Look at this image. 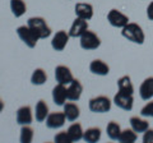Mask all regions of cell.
I'll use <instances>...</instances> for the list:
<instances>
[{"instance_id":"1","label":"cell","mask_w":153,"mask_h":143,"mask_svg":"<svg viewBox=\"0 0 153 143\" xmlns=\"http://www.w3.org/2000/svg\"><path fill=\"white\" fill-rule=\"evenodd\" d=\"M121 35L123 37H125L128 41L133 42L137 45H143L146 41V35L143 28L137 25V23H130L129 22L125 27L121 28Z\"/></svg>"},{"instance_id":"2","label":"cell","mask_w":153,"mask_h":143,"mask_svg":"<svg viewBox=\"0 0 153 143\" xmlns=\"http://www.w3.org/2000/svg\"><path fill=\"white\" fill-rule=\"evenodd\" d=\"M27 26L36 33L40 40L47 39V37L51 36V28L47 25L45 18L42 17H31L27 21Z\"/></svg>"},{"instance_id":"3","label":"cell","mask_w":153,"mask_h":143,"mask_svg":"<svg viewBox=\"0 0 153 143\" xmlns=\"http://www.w3.org/2000/svg\"><path fill=\"white\" fill-rule=\"evenodd\" d=\"M112 106V101L110 100L107 96H97L89 100L88 102V107L92 112L96 114H105L111 110Z\"/></svg>"},{"instance_id":"4","label":"cell","mask_w":153,"mask_h":143,"mask_svg":"<svg viewBox=\"0 0 153 143\" xmlns=\"http://www.w3.org/2000/svg\"><path fill=\"white\" fill-rule=\"evenodd\" d=\"M79 39H80V41H79L80 47H82L83 50H87V51L96 50L101 46V39H100L97 36V33H94L93 31L87 30Z\"/></svg>"},{"instance_id":"5","label":"cell","mask_w":153,"mask_h":143,"mask_svg":"<svg viewBox=\"0 0 153 143\" xmlns=\"http://www.w3.org/2000/svg\"><path fill=\"white\" fill-rule=\"evenodd\" d=\"M17 35H18L19 39H21V41L25 42L30 49L36 47L38 40H40L38 39V36L28 26H19L17 28Z\"/></svg>"},{"instance_id":"6","label":"cell","mask_w":153,"mask_h":143,"mask_svg":"<svg viewBox=\"0 0 153 143\" xmlns=\"http://www.w3.org/2000/svg\"><path fill=\"white\" fill-rule=\"evenodd\" d=\"M107 21L115 28H123L129 23V17L117 9H111L107 13Z\"/></svg>"},{"instance_id":"7","label":"cell","mask_w":153,"mask_h":143,"mask_svg":"<svg viewBox=\"0 0 153 143\" xmlns=\"http://www.w3.org/2000/svg\"><path fill=\"white\" fill-rule=\"evenodd\" d=\"M112 102L116 105L119 109H121V110L131 111L133 110V106H134V97H133V95L124 93V92L119 91L114 96V101Z\"/></svg>"},{"instance_id":"8","label":"cell","mask_w":153,"mask_h":143,"mask_svg":"<svg viewBox=\"0 0 153 143\" xmlns=\"http://www.w3.org/2000/svg\"><path fill=\"white\" fill-rule=\"evenodd\" d=\"M55 79L57 83L68 86L71 83L74 77H73V73H71L70 68H68L66 65H57L55 68Z\"/></svg>"},{"instance_id":"9","label":"cell","mask_w":153,"mask_h":143,"mask_svg":"<svg viewBox=\"0 0 153 143\" xmlns=\"http://www.w3.org/2000/svg\"><path fill=\"white\" fill-rule=\"evenodd\" d=\"M69 39H70L69 32H66L64 30L57 31L54 35V37H52V40H51L52 49H54L55 51H63L66 47V45H68Z\"/></svg>"},{"instance_id":"10","label":"cell","mask_w":153,"mask_h":143,"mask_svg":"<svg viewBox=\"0 0 153 143\" xmlns=\"http://www.w3.org/2000/svg\"><path fill=\"white\" fill-rule=\"evenodd\" d=\"M46 127L49 129H59L65 124L66 121V118H65V114L64 111H55V112H50L46 118Z\"/></svg>"},{"instance_id":"11","label":"cell","mask_w":153,"mask_h":143,"mask_svg":"<svg viewBox=\"0 0 153 143\" xmlns=\"http://www.w3.org/2000/svg\"><path fill=\"white\" fill-rule=\"evenodd\" d=\"M68 100V89L66 86L57 83L54 88H52V101L57 106H64V104Z\"/></svg>"},{"instance_id":"12","label":"cell","mask_w":153,"mask_h":143,"mask_svg":"<svg viewBox=\"0 0 153 143\" xmlns=\"http://www.w3.org/2000/svg\"><path fill=\"white\" fill-rule=\"evenodd\" d=\"M16 120L19 125H30L33 120V114L31 106H21L17 110L16 114Z\"/></svg>"},{"instance_id":"13","label":"cell","mask_w":153,"mask_h":143,"mask_svg":"<svg viewBox=\"0 0 153 143\" xmlns=\"http://www.w3.org/2000/svg\"><path fill=\"white\" fill-rule=\"evenodd\" d=\"M68 100L69 101H78V100L82 97V93H83V86L82 83L79 82L78 79H73L71 83L68 84Z\"/></svg>"},{"instance_id":"14","label":"cell","mask_w":153,"mask_h":143,"mask_svg":"<svg viewBox=\"0 0 153 143\" xmlns=\"http://www.w3.org/2000/svg\"><path fill=\"white\" fill-rule=\"evenodd\" d=\"M87 30H88V22L85 19L76 17L69 30V36L70 37H80Z\"/></svg>"},{"instance_id":"15","label":"cell","mask_w":153,"mask_h":143,"mask_svg":"<svg viewBox=\"0 0 153 143\" xmlns=\"http://www.w3.org/2000/svg\"><path fill=\"white\" fill-rule=\"evenodd\" d=\"M75 16L82 19L89 21L93 17V7L88 3H76L75 4Z\"/></svg>"},{"instance_id":"16","label":"cell","mask_w":153,"mask_h":143,"mask_svg":"<svg viewBox=\"0 0 153 143\" xmlns=\"http://www.w3.org/2000/svg\"><path fill=\"white\" fill-rule=\"evenodd\" d=\"M140 98L144 101H149L153 98V77H148L142 82L139 87Z\"/></svg>"},{"instance_id":"17","label":"cell","mask_w":153,"mask_h":143,"mask_svg":"<svg viewBox=\"0 0 153 143\" xmlns=\"http://www.w3.org/2000/svg\"><path fill=\"white\" fill-rule=\"evenodd\" d=\"M89 70H91V73L92 74L103 77V75H107L110 73V66L101 59H94L93 61H91Z\"/></svg>"},{"instance_id":"18","label":"cell","mask_w":153,"mask_h":143,"mask_svg":"<svg viewBox=\"0 0 153 143\" xmlns=\"http://www.w3.org/2000/svg\"><path fill=\"white\" fill-rule=\"evenodd\" d=\"M64 114L68 121H75L80 116V109L74 101L64 104Z\"/></svg>"},{"instance_id":"19","label":"cell","mask_w":153,"mask_h":143,"mask_svg":"<svg viewBox=\"0 0 153 143\" xmlns=\"http://www.w3.org/2000/svg\"><path fill=\"white\" fill-rule=\"evenodd\" d=\"M49 105L46 104L45 100H40L37 104H36V107H35V116H36V120L38 123H44L46 120L47 115H49Z\"/></svg>"},{"instance_id":"20","label":"cell","mask_w":153,"mask_h":143,"mask_svg":"<svg viewBox=\"0 0 153 143\" xmlns=\"http://www.w3.org/2000/svg\"><path fill=\"white\" fill-rule=\"evenodd\" d=\"M129 123H130V128H133L137 133H144L148 128H149L148 120H146V119H143V118H139V116H131Z\"/></svg>"},{"instance_id":"21","label":"cell","mask_w":153,"mask_h":143,"mask_svg":"<svg viewBox=\"0 0 153 143\" xmlns=\"http://www.w3.org/2000/svg\"><path fill=\"white\" fill-rule=\"evenodd\" d=\"M117 88L120 92L134 95V86L131 83V78L129 75H123L121 78L117 79Z\"/></svg>"},{"instance_id":"22","label":"cell","mask_w":153,"mask_h":143,"mask_svg":"<svg viewBox=\"0 0 153 143\" xmlns=\"http://www.w3.org/2000/svg\"><path fill=\"white\" fill-rule=\"evenodd\" d=\"M68 134L70 137V139L71 142H78L80 139H83V134H84V132H83V128L82 125H80L79 123H74V124H71V125L68 128Z\"/></svg>"},{"instance_id":"23","label":"cell","mask_w":153,"mask_h":143,"mask_svg":"<svg viewBox=\"0 0 153 143\" xmlns=\"http://www.w3.org/2000/svg\"><path fill=\"white\" fill-rule=\"evenodd\" d=\"M101 129L97 127H92V128H88L87 130L84 132L83 134V139L87 142V143H96L101 139Z\"/></svg>"},{"instance_id":"24","label":"cell","mask_w":153,"mask_h":143,"mask_svg":"<svg viewBox=\"0 0 153 143\" xmlns=\"http://www.w3.org/2000/svg\"><path fill=\"white\" fill-rule=\"evenodd\" d=\"M10 10L14 17H22L27 10V5L25 0H10Z\"/></svg>"},{"instance_id":"25","label":"cell","mask_w":153,"mask_h":143,"mask_svg":"<svg viewBox=\"0 0 153 143\" xmlns=\"http://www.w3.org/2000/svg\"><path fill=\"white\" fill-rule=\"evenodd\" d=\"M46 80H47V74L42 68H37L33 70L31 75V83L33 86H42L46 83Z\"/></svg>"},{"instance_id":"26","label":"cell","mask_w":153,"mask_h":143,"mask_svg":"<svg viewBox=\"0 0 153 143\" xmlns=\"http://www.w3.org/2000/svg\"><path fill=\"white\" fill-rule=\"evenodd\" d=\"M106 133L110 139L119 141V137L121 134V127L117 121H110L106 127Z\"/></svg>"},{"instance_id":"27","label":"cell","mask_w":153,"mask_h":143,"mask_svg":"<svg viewBox=\"0 0 153 143\" xmlns=\"http://www.w3.org/2000/svg\"><path fill=\"white\" fill-rule=\"evenodd\" d=\"M138 139V133L133 128H126L121 130V134L119 137V142L121 143H133Z\"/></svg>"},{"instance_id":"28","label":"cell","mask_w":153,"mask_h":143,"mask_svg":"<svg viewBox=\"0 0 153 143\" xmlns=\"http://www.w3.org/2000/svg\"><path fill=\"white\" fill-rule=\"evenodd\" d=\"M21 143H31L33 139V129L30 125H22L21 129Z\"/></svg>"},{"instance_id":"29","label":"cell","mask_w":153,"mask_h":143,"mask_svg":"<svg viewBox=\"0 0 153 143\" xmlns=\"http://www.w3.org/2000/svg\"><path fill=\"white\" fill-rule=\"evenodd\" d=\"M140 114H142V116H144V118H153V101L149 100L148 104H146L144 106L142 107Z\"/></svg>"},{"instance_id":"30","label":"cell","mask_w":153,"mask_h":143,"mask_svg":"<svg viewBox=\"0 0 153 143\" xmlns=\"http://www.w3.org/2000/svg\"><path fill=\"white\" fill-rule=\"evenodd\" d=\"M54 141L56 143H71V139L68 134V132H59L54 137Z\"/></svg>"},{"instance_id":"31","label":"cell","mask_w":153,"mask_h":143,"mask_svg":"<svg viewBox=\"0 0 153 143\" xmlns=\"http://www.w3.org/2000/svg\"><path fill=\"white\" fill-rule=\"evenodd\" d=\"M143 142L144 143H153V129H148L143 133Z\"/></svg>"},{"instance_id":"32","label":"cell","mask_w":153,"mask_h":143,"mask_svg":"<svg viewBox=\"0 0 153 143\" xmlns=\"http://www.w3.org/2000/svg\"><path fill=\"white\" fill-rule=\"evenodd\" d=\"M147 17H148V19L153 21V1H151L147 7Z\"/></svg>"},{"instance_id":"33","label":"cell","mask_w":153,"mask_h":143,"mask_svg":"<svg viewBox=\"0 0 153 143\" xmlns=\"http://www.w3.org/2000/svg\"><path fill=\"white\" fill-rule=\"evenodd\" d=\"M3 110H4V101L0 98V112H1Z\"/></svg>"}]
</instances>
